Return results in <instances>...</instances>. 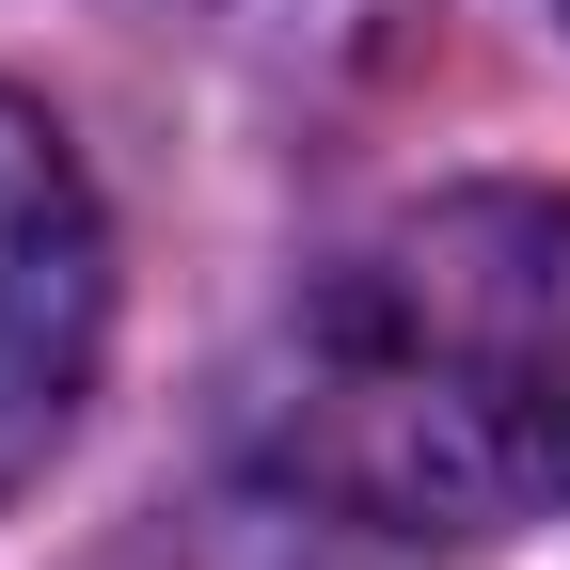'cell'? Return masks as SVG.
I'll use <instances>...</instances> for the list:
<instances>
[{"instance_id":"obj_1","label":"cell","mask_w":570,"mask_h":570,"mask_svg":"<svg viewBox=\"0 0 570 570\" xmlns=\"http://www.w3.org/2000/svg\"><path fill=\"white\" fill-rule=\"evenodd\" d=\"M254 475L365 539L570 508V190H428L365 223L254 365Z\"/></svg>"},{"instance_id":"obj_2","label":"cell","mask_w":570,"mask_h":570,"mask_svg":"<svg viewBox=\"0 0 570 570\" xmlns=\"http://www.w3.org/2000/svg\"><path fill=\"white\" fill-rule=\"evenodd\" d=\"M111 348V223L32 96H0V491H32Z\"/></svg>"}]
</instances>
